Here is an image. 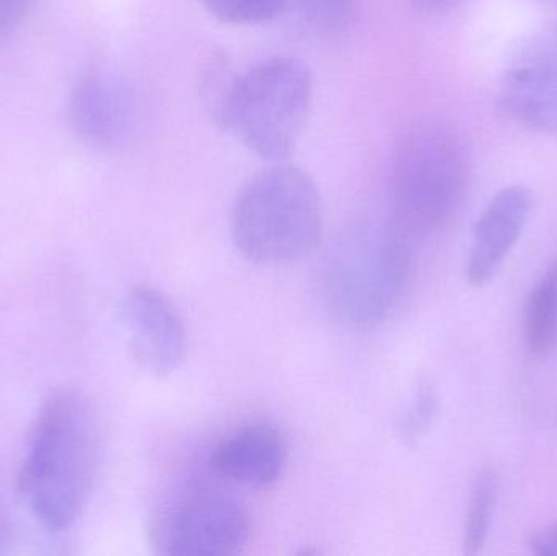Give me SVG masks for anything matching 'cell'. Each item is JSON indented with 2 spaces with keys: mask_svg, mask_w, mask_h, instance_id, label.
Segmentation results:
<instances>
[{
  "mask_svg": "<svg viewBox=\"0 0 557 556\" xmlns=\"http://www.w3.org/2000/svg\"><path fill=\"white\" fill-rule=\"evenodd\" d=\"M100 420L77 391H59L42 405L18 473L20 498L49 532L75 524L100 467Z\"/></svg>",
  "mask_w": 557,
  "mask_h": 556,
  "instance_id": "cell-1",
  "label": "cell"
},
{
  "mask_svg": "<svg viewBox=\"0 0 557 556\" xmlns=\"http://www.w3.org/2000/svg\"><path fill=\"white\" fill-rule=\"evenodd\" d=\"M470 159L450 124H412L395 147L389 173V225L408 242L441 231L467 191Z\"/></svg>",
  "mask_w": 557,
  "mask_h": 556,
  "instance_id": "cell-2",
  "label": "cell"
},
{
  "mask_svg": "<svg viewBox=\"0 0 557 556\" xmlns=\"http://www.w3.org/2000/svg\"><path fill=\"white\" fill-rule=\"evenodd\" d=\"M313 104V77L290 55L264 59L228 82L215 101V120L251 153L287 159Z\"/></svg>",
  "mask_w": 557,
  "mask_h": 556,
  "instance_id": "cell-3",
  "label": "cell"
},
{
  "mask_svg": "<svg viewBox=\"0 0 557 556\" xmlns=\"http://www.w3.org/2000/svg\"><path fill=\"white\" fill-rule=\"evenodd\" d=\"M231 234L251 263H288L311 254L323 235V205L311 176L285 163L257 173L235 198Z\"/></svg>",
  "mask_w": 557,
  "mask_h": 556,
  "instance_id": "cell-4",
  "label": "cell"
},
{
  "mask_svg": "<svg viewBox=\"0 0 557 556\" xmlns=\"http://www.w3.org/2000/svg\"><path fill=\"white\" fill-rule=\"evenodd\" d=\"M411 270L408 240L392 225H357L341 234L324 260L323 294L347 329L369 330L398 306Z\"/></svg>",
  "mask_w": 557,
  "mask_h": 556,
  "instance_id": "cell-5",
  "label": "cell"
},
{
  "mask_svg": "<svg viewBox=\"0 0 557 556\" xmlns=\"http://www.w3.org/2000/svg\"><path fill=\"white\" fill-rule=\"evenodd\" d=\"M250 532V518L238 499L195 486L153 512L149 542L159 555L231 556L244 551Z\"/></svg>",
  "mask_w": 557,
  "mask_h": 556,
  "instance_id": "cell-6",
  "label": "cell"
},
{
  "mask_svg": "<svg viewBox=\"0 0 557 556\" xmlns=\"http://www.w3.org/2000/svg\"><path fill=\"white\" fill-rule=\"evenodd\" d=\"M500 104L529 129L557 131V23L523 39L504 67Z\"/></svg>",
  "mask_w": 557,
  "mask_h": 556,
  "instance_id": "cell-7",
  "label": "cell"
},
{
  "mask_svg": "<svg viewBox=\"0 0 557 556\" xmlns=\"http://www.w3.org/2000/svg\"><path fill=\"white\" fill-rule=\"evenodd\" d=\"M134 361L153 378L178 371L188 351L185 323L165 294L136 286L126 294L120 310Z\"/></svg>",
  "mask_w": 557,
  "mask_h": 556,
  "instance_id": "cell-8",
  "label": "cell"
},
{
  "mask_svg": "<svg viewBox=\"0 0 557 556\" xmlns=\"http://www.w3.org/2000/svg\"><path fill=\"white\" fill-rule=\"evenodd\" d=\"M136 107L134 91L123 78L110 72H88L72 87L69 123L88 147L114 149L133 133Z\"/></svg>",
  "mask_w": 557,
  "mask_h": 556,
  "instance_id": "cell-9",
  "label": "cell"
},
{
  "mask_svg": "<svg viewBox=\"0 0 557 556\" xmlns=\"http://www.w3.org/2000/svg\"><path fill=\"white\" fill-rule=\"evenodd\" d=\"M287 462V443L277 427L257 421L225 437L212 450L209 466L222 479L248 489H270Z\"/></svg>",
  "mask_w": 557,
  "mask_h": 556,
  "instance_id": "cell-10",
  "label": "cell"
},
{
  "mask_svg": "<svg viewBox=\"0 0 557 556\" xmlns=\"http://www.w3.org/2000/svg\"><path fill=\"white\" fill-rule=\"evenodd\" d=\"M533 196L527 186L512 185L494 196L474 227L473 247L467 276L473 286H483L499 270L519 240L532 211Z\"/></svg>",
  "mask_w": 557,
  "mask_h": 556,
  "instance_id": "cell-11",
  "label": "cell"
},
{
  "mask_svg": "<svg viewBox=\"0 0 557 556\" xmlns=\"http://www.w3.org/2000/svg\"><path fill=\"white\" fill-rule=\"evenodd\" d=\"M525 336L530 349L545 355L557 342V261L546 271L530 296L525 316Z\"/></svg>",
  "mask_w": 557,
  "mask_h": 556,
  "instance_id": "cell-12",
  "label": "cell"
},
{
  "mask_svg": "<svg viewBox=\"0 0 557 556\" xmlns=\"http://www.w3.org/2000/svg\"><path fill=\"white\" fill-rule=\"evenodd\" d=\"M288 5L314 32L336 36L356 25L360 0H288Z\"/></svg>",
  "mask_w": 557,
  "mask_h": 556,
  "instance_id": "cell-13",
  "label": "cell"
},
{
  "mask_svg": "<svg viewBox=\"0 0 557 556\" xmlns=\"http://www.w3.org/2000/svg\"><path fill=\"white\" fill-rule=\"evenodd\" d=\"M496 502V475L493 470H483L474 483L465 524V554L478 555L490 535L491 518Z\"/></svg>",
  "mask_w": 557,
  "mask_h": 556,
  "instance_id": "cell-14",
  "label": "cell"
},
{
  "mask_svg": "<svg viewBox=\"0 0 557 556\" xmlns=\"http://www.w3.org/2000/svg\"><path fill=\"white\" fill-rule=\"evenodd\" d=\"M214 18L228 25H258L276 18L288 0H199Z\"/></svg>",
  "mask_w": 557,
  "mask_h": 556,
  "instance_id": "cell-15",
  "label": "cell"
},
{
  "mask_svg": "<svg viewBox=\"0 0 557 556\" xmlns=\"http://www.w3.org/2000/svg\"><path fill=\"white\" fill-rule=\"evenodd\" d=\"M435 407H437V397H435L434 387L431 382L422 379L416 385L411 404L408 405L399 421V434L405 443H414L428 433L434 420Z\"/></svg>",
  "mask_w": 557,
  "mask_h": 556,
  "instance_id": "cell-16",
  "label": "cell"
},
{
  "mask_svg": "<svg viewBox=\"0 0 557 556\" xmlns=\"http://www.w3.org/2000/svg\"><path fill=\"white\" fill-rule=\"evenodd\" d=\"M33 0H0V39L13 35L32 10Z\"/></svg>",
  "mask_w": 557,
  "mask_h": 556,
  "instance_id": "cell-17",
  "label": "cell"
},
{
  "mask_svg": "<svg viewBox=\"0 0 557 556\" xmlns=\"http://www.w3.org/2000/svg\"><path fill=\"white\" fill-rule=\"evenodd\" d=\"M532 551L542 556H557V524L532 539Z\"/></svg>",
  "mask_w": 557,
  "mask_h": 556,
  "instance_id": "cell-18",
  "label": "cell"
},
{
  "mask_svg": "<svg viewBox=\"0 0 557 556\" xmlns=\"http://www.w3.org/2000/svg\"><path fill=\"white\" fill-rule=\"evenodd\" d=\"M411 2L425 12L441 13L454 9L461 0H411Z\"/></svg>",
  "mask_w": 557,
  "mask_h": 556,
  "instance_id": "cell-19",
  "label": "cell"
},
{
  "mask_svg": "<svg viewBox=\"0 0 557 556\" xmlns=\"http://www.w3.org/2000/svg\"><path fill=\"white\" fill-rule=\"evenodd\" d=\"M545 2L555 3V5H557V0H545Z\"/></svg>",
  "mask_w": 557,
  "mask_h": 556,
  "instance_id": "cell-20",
  "label": "cell"
}]
</instances>
